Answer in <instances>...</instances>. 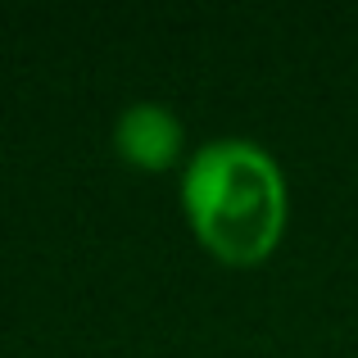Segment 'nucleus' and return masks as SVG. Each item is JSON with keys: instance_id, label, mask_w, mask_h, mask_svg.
<instances>
[{"instance_id": "obj_2", "label": "nucleus", "mask_w": 358, "mask_h": 358, "mask_svg": "<svg viewBox=\"0 0 358 358\" xmlns=\"http://www.w3.org/2000/svg\"><path fill=\"white\" fill-rule=\"evenodd\" d=\"M114 150L136 173H168L186 164V122L159 100H136L114 118Z\"/></svg>"}, {"instance_id": "obj_1", "label": "nucleus", "mask_w": 358, "mask_h": 358, "mask_svg": "<svg viewBox=\"0 0 358 358\" xmlns=\"http://www.w3.org/2000/svg\"><path fill=\"white\" fill-rule=\"evenodd\" d=\"M182 213L200 250L222 268H259L290 222V186L277 155L250 136L204 141L182 164Z\"/></svg>"}]
</instances>
